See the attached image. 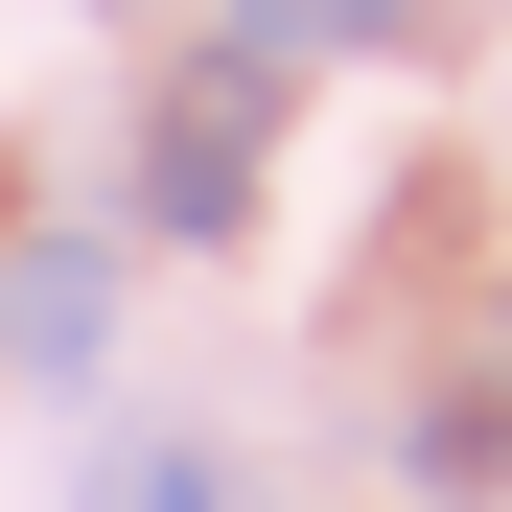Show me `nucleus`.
<instances>
[{
  "instance_id": "nucleus-1",
  "label": "nucleus",
  "mask_w": 512,
  "mask_h": 512,
  "mask_svg": "<svg viewBox=\"0 0 512 512\" xmlns=\"http://www.w3.org/2000/svg\"><path fill=\"white\" fill-rule=\"evenodd\" d=\"M256 163H280V70H256V47L163 70V117H140V210H163V233H256Z\"/></svg>"
},
{
  "instance_id": "nucleus-2",
  "label": "nucleus",
  "mask_w": 512,
  "mask_h": 512,
  "mask_svg": "<svg viewBox=\"0 0 512 512\" xmlns=\"http://www.w3.org/2000/svg\"><path fill=\"white\" fill-rule=\"evenodd\" d=\"M117 350V256L94 233H24V256H0V373H94Z\"/></svg>"
},
{
  "instance_id": "nucleus-3",
  "label": "nucleus",
  "mask_w": 512,
  "mask_h": 512,
  "mask_svg": "<svg viewBox=\"0 0 512 512\" xmlns=\"http://www.w3.org/2000/svg\"><path fill=\"white\" fill-rule=\"evenodd\" d=\"M396 466H419V489H512V326H489V350L396 419Z\"/></svg>"
},
{
  "instance_id": "nucleus-4",
  "label": "nucleus",
  "mask_w": 512,
  "mask_h": 512,
  "mask_svg": "<svg viewBox=\"0 0 512 512\" xmlns=\"http://www.w3.org/2000/svg\"><path fill=\"white\" fill-rule=\"evenodd\" d=\"M210 47H256L303 94V70H350V47H419V0H210Z\"/></svg>"
},
{
  "instance_id": "nucleus-5",
  "label": "nucleus",
  "mask_w": 512,
  "mask_h": 512,
  "mask_svg": "<svg viewBox=\"0 0 512 512\" xmlns=\"http://www.w3.org/2000/svg\"><path fill=\"white\" fill-rule=\"evenodd\" d=\"M94 512H280V466H233V443H117Z\"/></svg>"
}]
</instances>
